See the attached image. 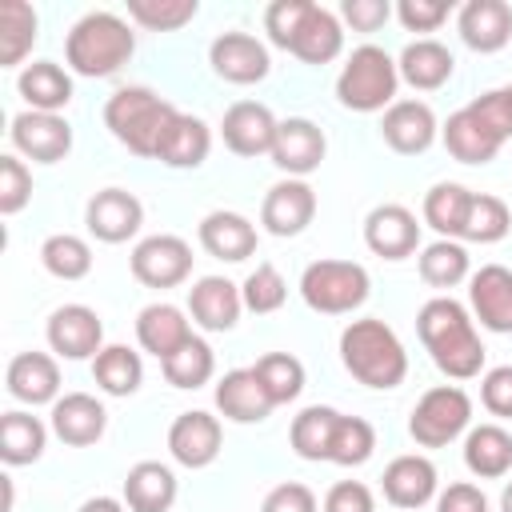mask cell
Instances as JSON below:
<instances>
[{
    "label": "cell",
    "mask_w": 512,
    "mask_h": 512,
    "mask_svg": "<svg viewBox=\"0 0 512 512\" xmlns=\"http://www.w3.org/2000/svg\"><path fill=\"white\" fill-rule=\"evenodd\" d=\"M416 332L424 340V352L448 380H472L484 368V344L476 332L472 312L452 296H432L416 312Z\"/></svg>",
    "instance_id": "cell-1"
},
{
    "label": "cell",
    "mask_w": 512,
    "mask_h": 512,
    "mask_svg": "<svg viewBox=\"0 0 512 512\" xmlns=\"http://www.w3.org/2000/svg\"><path fill=\"white\" fill-rule=\"evenodd\" d=\"M136 52V32L116 12H84L64 36V60L76 76H116Z\"/></svg>",
    "instance_id": "cell-2"
},
{
    "label": "cell",
    "mask_w": 512,
    "mask_h": 512,
    "mask_svg": "<svg viewBox=\"0 0 512 512\" xmlns=\"http://www.w3.org/2000/svg\"><path fill=\"white\" fill-rule=\"evenodd\" d=\"M340 360L352 372V380H360L364 388H380V392L404 384L408 376V352L400 336L376 316L352 320L340 332Z\"/></svg>",
    "instance_id": "cell-3"
},
{
    "label": "cell",
    "mask_w": 512,
    "mask_h": 512,
    "mask_svg": "<svg viewBox=\"0 0 512 512\" xmlns=\"http://www.w3.org/2000/svg\"><path fill=\"white\" fill-rule=\"evenodd\" d=\"M176 104L164 100L160 92L144 88V84H128V88H116L104 104V128L136 156H152L156 160V148H160V136L164 128L176 120Z\"/></svg>",
    "instance_id": "cell-4"
},
{
    "label": "cell",
    "mask_w": 512,
    "mask_h": 512,
    "mask_svg": "<svg viewBox=\"0 0 512 512\" xmlns=\"http://www.w3.org/2000/svg\"><path fill=\"white\" fill-rule=\"evenodd\" d=\"M396 88H400L396 60L376 44L352 48V56L336 76V100L348 112H384L396 104Z\"/></svg>",
    "instance_id": "cell-5"
},
{
    "label": "cell",
    "mask_w": 512,
    "mask_h": 512,
    "mask_svg": "<svg viewBox=\"0 0 512 512\" xmlns=\"http://www.w3.org/2000/svg\"><path fill=\"white\" fill-rule=\"evenodd\" d=\"M368 268L356 260H312L300 272V296L312 312L324 316H344L356 312L368 300Z\"/></svg>",
    "instance_id": "cell-6"
},
{
    "label": "cell",
    "mask_w": 512,
    "mask_h": 512,
    "mask_svg": "<svg viewBox=\"0 0 512 512\" xmlns=\"http://www.w3.org/2000/svg\"><path fill=\"white\" fill-rule=\"evenodd\" d=\"M472 424V400L460 384H436L428 388L412 416H408V436L420 444V448H444L452 444L456 436H464Z\"/></svg>",
    "instance_id": "cell-7"
},
{
    "label": "cell",
    "mask_w": 512,
    "mask_h": 512,
    "mask_svg": "<svg viewBox=\"0 0 512 512\" xmlns=\"http://www.w3.org/2000/svg\"><path fill=\"white\" fill-rule=\"evenodd\" d=\"M192 244L172 236V232H156V236H144L136 248H132V276L144 284V288H176L192 276Z\"/></svg>",
    "instance_id": "cell-8"
},
{
    "label": "cell",
    "mask_w": 512,
    "mask_h": 512,
    "mask_svg": "<svg viewBox=\"0 0 512 512\" xmlns=\"http://www.w3.org/2000/svg\"><path fill=\"white\" fill-rule=\"evenodd\" d=\"M12 148L36 164H60L72 152V124L60 112H16L12 116Z\"/></svg>",
    "instance_id": "cell-9"
},
{
    "label": "cell",
    "mask_w": 512,
    "mask_h": 512,
    "mask_svg": "<svg viewBox=\"0 0 512 512\" xmlns=\"http://www.w3.org/2000/svg\"><path fill=\"white\" fill-rule=\"evenodd\" d=\"M208 64L228 84H260L272 72V56L252 32H220L208 44Z\"/></svg>",
    "instance_id": "cell-10"
},
{
    "label": "cell",
    "mask_w": 512,
    "mask_h": 512,
    "mask_svg": "<svg viewBox=\"0 0 512 512\" xmlns=\"http://www.w3.org/2000/svg\"><path fill=\"white\" fill-rule=\"evenodd\" d=\"M48 348L64 360H96L104 348V324L88 304H60L48 316Z\"/></svg>",
    "instance_id": "cell-11"
},
{
    "label": "cell",
    "mask_w": 512,
    "mask_h": 512,
    "mask_svg": "<svg viewBox=\"0 0 512 512\" xmlns=\"http://www.w3.org/2000/svg\"><path fill=\"white\" fill-rule=\"evenodd\" d=\"M276 128H280V120L260 100H236V104H228V112L220 120L224 148L236 156H264V152L272 156Z\"/></svg>",
    "instance_id": "cell-12"
},
{
    "label": "cell",
    "mask_w": 512,
    "mask_h": 512,
    "mask_svg": "<svg viewBox=\"0 0 512 512\" xmlns=\"http://www.w3.org/2000/svg\"><path fill=\"white\" fill-rule=\"evenodd\" d=\"M84 224L100 244H124L144 224V204L128 188H100L84 204Z\"/></svg>",
    "instance_id": "cell-13"
},
{
    "label": "cell",
    "mask_w": 512,
    "mask_h": 512,
    "mask_svg": "<svg viewBox=\"0 0 512 512\" xmlns=\"http://www.w3.org/2000/svg\"><path fill=\"white\" fill-rule=\"evenodd\" d=\"M324 152H328V140H324L320 124H312L308 116H288V120H280L276 144H272V164H276L280 172H288L292 180H304L308 172L320 168Z\"/></svg>",
    "instance_id": "cell-14"
},
{
    "label": "cell",
    "mask_w": 512,
    "mask_h": 512,
    "mask_svg": "<svg viewBox=\"0 0 512 512\" xmlns=\"http://www.w3.org/2000/svg\"><path fill=\"white\" fill-rule=\"evenodd\" d=\"M220 444H224V428L204 408L180 412L172 420V428H168V452L184 468H208L220 456Z\"/></svg>",
    "instance_id": "cell-15"
},
{
    "label": "cell",
    "mask_w": 512,
    "mask_h": 512,
    "mask_svg": "<svg viewBox=\"0 0 512 512\" xmlns=\"http://www.w3.org/2000/svg\"><path fill=\"white\" fill-rule=\"evenodd\" d=\"M316 216V192L308 180H280L264 192L260 204V224L272 236H300Z\"/></svg>",
    "instance_id": "cell-16"
},
{
    "label": "cell",
    "mask_w": 512,
    "mask_h": 512,
    "mask_svg": "<svg viewBox=\"0 0 512 512\" xmlns=\"http://www.w3.org/2000/svg\"><path fill=\"white\" fill-rule=\"evenodd\" d=\"M364 244L380 260H408L420 248L416 212H408L404 204H376L364 216Z\"/></svg>",
    "instance_id": "cell-17"
},
{
    "label": "cell",
    "mask_w": 512,
    "mask_h": 512,
    "mask_svg": "<svg viewBox=\"0 0 512 512\" xmlns=\"http://www.w3.org/2000/svg\"><path fill=\"white\" fill-rule=\"evenodd\" d=\"M440 124H436V112L424 104V100H396L392 108H384L380 116V136L392 152L400 156H420L432 148Z\"/></svg>",
    "instance_id": "cell-18"
},
{
    "label": "cell",
    "mask_w": 512,
    "mask_h": 512,
    "mask_svg": "<svg viewBox=\"0 0 512 512\" xmlns=\"http://www.w3.org/2000/svg\"><path fill=\"white\" fill-rule=\"evenodd\" d=\"M468 304L480 328L512 336V268L504 264H484L468 280Z\"/></svg>",
    "instance_id": "cell-19"
},
{
    "label": "cell",
    "mask_w": 512,
    "mask_h": 512,
    "mask_svg": "<svg viewBox=\"0 0 512 512\" xmlns=\"http://www.w3.org/2000/svg\"><path fill=\"white\" fill-rule=\"evenodd\" d=\"M8 396L20 404H56L60 400V364L48 352H16L4 372Z\"/></svg>",
    "instance_id": "cell-20"
},
{
    "label": "cell",
    "mask_w": 512,
    "mask_h": 512,
    "mask_svg": "<svg viewBox=\"0 0 512 512\" xmlns=\"http://www.w3.org/2000/svg\"><path fill=\"white\" fill-rule=\"evenodd\" d=\"M188 312L204 332H228L236 328L240 312H244V296L240 284H232L228 276H200L188 288Z\"/></svg>",
    "instance_id": "cell-21"
},
{
    "label": "cell",
    "mask_w": 512,
    "mask_h": 512,
    "mask_svg": "<svg viewBox=\"0 0 512 512\" xmlns=\"http://www.w3.org/2000/svg\"><path fill=\"white\" fill-rule=\"evenodd\" d=\"M380 488L392 508H424L436 496V464L420 452H404L384 468Z\"/></svg>",
    "instance_id": "cell-22"
},
{
    "label": "cell",
    "mask_w": 512,
    "mask_h": 512,
    "mask_svg": "<svg viewBox=\"0 0 512 512\" xmlns=\"http://www.w3.org/2000/svg\"><path fill=\"white\" fill-rule=\"evenodd\" d=\"M196 236H200V248H204L208 256L228 260V264H240V260H248V256L256 252V224H252L248 216L232 212V208L208 212V216L200 220Z\"/></svg>",
    "instance_id": "cell-23"
},
{
    "label": "cell",
    "mask_w": 512,
    "mask_h": 512,
    "mask_svg": "<svg viewBox=\"0 0 512 512\" xmlns=\"http://www.w3.org/2000/svg\"><path fill=\"white\" fill-rule=\"evenodd\" d=\"M272 396L264 392V384L256 380L252 368H232L216 380V412L232 424H260L272 412Z\"/></svg>",
    "instance_id": "cell-24"
},
{
    "label": "cell",
    "mask_w": 512,
    "mask_h": 512,
    "mask_svg": "<svg viewBox=\"0 0 512 512\" xmlns=\"http://www.w3.org/2000/svg\"><path fill=\"white\" fill-rule=\"evenodd\" d=\"M108 428V412L96 396L88 392H64L52 404V432L68 444V448H88L104 436Z\"/></svg>",
    "instance_id": "cell-25"
},
{
    "label": "cell",
    "mask_w": 512,
    "mask_h": 512,
    "mask_svg": "<svg viewBox=\"0 0 512 512\" xmlns=\"http://www.w3.org/2000/svg\"><path fill=\"white\" fill-rule=\"evenodd\" d=\"M456 32L472 52H500L512 40V8L504 0H468L456 16Z\"/></svg>",
    "instance_id": "cell-26"
},
{
    "label": "cell",
    "mask_w": 512,
    "mask_h": 512,
    "mask_svg": "<svg viewBox=\"0 0 512 512\" xmlns=\"http://www.w3.org/2000/svg\"><path fill=\"white\" fill-rule=\"evenodd\" d=\"M340 48H344V24H340V16L328 12V8H320V4H308V12L300 20L288 52L296 60H304V64H332L340 56Z\"/></svg>",
    "instance_id": "cell-27"
},
{
    "label": "cell",
    "mask_w": 512,
    "mask_h": 512,
    "mask_svg": "<svg viewBox=\"0 0 512 512\" xmlns=\"http://www.w3.org/2000/svg\"><path fill=\"white\" fill-rule=\"evenodd\" d=\"M212 152V132L200 116L192 112H176V120L164 128L160 136V148H156V160L168 164V168H200Z\"/></svg>",
    "instance_id": "cell-28"
},
{
    "label": "cell",
    "mask_w": 512,
    "mask_h": 512,
    "mask_svg": "<svg viewBox=\"0 0 512 512\" xmlns=\"http://www.w3.org/2000/svg\"><path fill=\"white\" fill-rule=\"evenodd\" d=\"M128 512H168L176 504V472L160 460H140L124 476Z\"/></svg>",
    "instance_id": "cell-29"
},
{
    "label": "cell",
    "mask_w": 512,
    "mask_h": 512,
    "mask_svg": "<svg viewBox=\"0 0 512 512\" xmlns=\"http://www.w3.org/2000/svg\"><path fill=\"white\" fill-rule=\"evenodd\" d=\"M396 72H400V80L412 84L416 92H432V88H444V84L452 80L456 60H452V52H448L440 40H428V36H424V40H412V44L400 52Z\"/></svg>",
    "instance_id": "cell-30"
},
{
    "label": "cell",
    "mask_w": 512,
    "mask_h": 512,
    "mask_svg": "<svg viewBox=\"0 0 512 512\" xmlns=\"http://www.w3.org/2000/svg\"><path fill=\"white\" fill-rule=\"evenodd\" d=\"M440 140H444L448 156L460 160V164H488V160H496V152L504 148V140L492 136V132L472 116L468 104L448 116V124L440 128Z\"/></svg>",
    "instance_id": "cell-31"
},
{
    "label": "cell",
    "mask_w": 512,
    "mask_h": 512,
    "mask_svg": "<svg viewBox=\"0 0 512 512\" xmlns=\"http://www.w3.org/2000/svg\"><path fill=\"white\" fill-rule=\"evenodd\" d=\"M188 336H192V324L184 320V312H180L176 304L156 300V304L140 308V316H136V340H140V348L152 352L156 360H168Z\"/></svg>",
    "instance_id": "cell-32"
},
{
    "label": "cell",
    "mask_w": 512,
    "mask_h": 512,
    "mask_svg": "<svg viewBox=\"0 0 512 512\" xmlns=\"http://www.w3.org/2000/svg\"><path fill=\"white\" fill-rule=\"evenodd\" d=\"M464 464L480 480H500L512 468V432L500 424H476L464 432Z\"/></svg>",
    "instance_id": "cell-33"
},
{
    "label": "cell",
    "mask_w": 512,
    "mask_h": 512,
    "mask_svg": "<svg viewBox=\"0 0 512 512\" xmlns=\"http://www.w3.org/2000/svg\"><path fill=\"white\" fill-rule=\"evenodd\" d=\"M16 88L32 112H60L72 100V76L56 60H32L16 76Z\"/></svg>",
    "instance_id": "cell-34"
},
{
    "label": "cell",
    "mask_w": 512,
    "mask_h": 512,
    "mask_svg": "<svg viewBox=\"0 0 512 512\" xmlns=\"http://www.w3.org/2000/svg\"><path fill=\"white\" fill-rule=\"evenodd\" d=\"M44 444H48V428L40 416L32 412H4L0 416V460L8 468H20V464H36L44 456Z\"/></svg>",
    "instance_id": "cell-35"
},
{
    "label": "cell",
    "mask_w": 512,
    "mask_h": 512,
    "mask_svg": "<svg viewBox=\"0 0 512 512\" xmlns=\"http://www.w3.org/2000/svg\"><path fill=\"white\" fill-rule=\"evenodd\" d=\"M92 380L100 392L108 396H132L144 380V364L140 352H132L128 344H104L92 360Z\"/></svg>",
    "instance_id": "cell-36"
},
{
    "label": "cell",
    "mask_w": 512,
    "mask_h": 512,
    "mask_svg": "<svg viewBox=\"0 0 512 512\" xmlns=\"http://www.w3.org/2000/svg\"><path fill=\"white\" fill-rule=\"evenodd\" d=\"M472 192L456 180H440L424 192V224L440 232V240H456L464 232V216H468Z\"/></svg>",
    "instance_id": "cell-37"
},
{
    "label": "cell",
    "mask_w": 512,
    "mask_h": 512,
    "mask_svg": "<svg viewBox=\"0 0 512 512\" xmlns=\"http://www.w3.org/2000/svg\"><path fill=\"white\" fill-rule=\"evenodd\" d=\"M36 8L24 0H0V68L24 64L36 44Z\"/></svg>",
    "instance_id": "cell-38"
},
{
    "label": "cell",
    "mask_w": 512,
    "mask_h": 512,
    "mask_svg": "<svg viewBox=\"0 0 512 512\" xmlns=\"http://www.w3.org/2000/svg\"><path fill=\"white\" fill-rule=\"evenodd\" d=\"M340 412L328 404H308L300 416H292L288 428V444L300 460H328V444H332V428H336Z\"/></svg>",
    "instance_id": "cell-39"
},
{
    "label": "cell",
    "mask_w": 512,
    "mask_h": 512,
    "mask_svg": "<svg viewBox=\"0 0 512 512\" xmlns=\"http://www.w3.org/2000/svg\"><path fill=\"white\" fill-rule=\"evenodd\" d=\"M160 368H164V380H168L172 388H200V384L212 380V372H216V356H212L208 340L192 332L168 360H160Z\"/></svg>",
    "instance_id": "cell-40"
},
{
    "label": "cell",
    "mask_w": 512,
    "mask_h": 512,
    "mask_svg": "<svg viewBox=\"0 0 512 512\" xmlns=\"http://www.w3.org/2000/svg\"><path fill=\"white\" fill-rule=\"evenodd\" d=\"M252 372L264 384V392L272 396V404H292L304 392V364L292 352H264L252 364Z\"/></svg>",
    "instance_id": "cell-41"
},
{
    "label": "cell",
    "mask_w": 512,
    "mask_h": 512,
    "mask_svg": "<svg viewBox=\"0 0 512 512\" xmlns=\"http://www.w3.org/2000/svg\"><path fill=\"white\" fill-rule=\"evenodd\" d=\"M508 228H512L508 204L500 196H492V192H472V204H468V216H464V232L460 236L472 240V244H496V240L508 236Z\"/></svg>",
    "instance_id": "cell-42"
},
{
    "label": "cell",
    "mask_w": 512,
    "mask_h": 512,
    "mask_svg": "<svg viewBox=\"0 0 512 512\" xmlns=\"http://www.w3.org/2000/svg\"><path fill=\"white\" fill-rule=\"evenodd\" d=\"M40 264L56 280H84L92 272V248H88V240H80L72 232H56L40 244Z\"/></svg>",
    "instance_id": "cell-43"
},
{
    "label": "cell",
    "mask_w": 512,
    "mask_h": 512,
    "mask_svg": "<svg viewBox=\"0 0 512 512\" xmlns=\"http://www.w3.org/2000/svg\"><path fill=\"white\" fill-rule=\"evenodd\" d=\"M420 280L432 288H456L468 280V252L460 240H432L420 248Z\"/></svg>",
    "instance_id": "cell-44"
},
{
    "label": "cell",
    "mask_w": 512,
    "mask_h": 512,
    "mask_svg": "<svg viewBox=\"0 0 512 512\" xmlns=\"http://www.w3.org/2000/svg\"><path fill=\"white\" fill-rule=\"evenodd\" d=\"M376 452V428L364 420V416H344L336 420L332 428V444H328V460L340 464V468H356L364 460H372Z\"/></svg>",
    "instance_id": "cell-45"
},
{
    "label": "cell",
    "mask_w": 512,
    "mask_h": 512,
    "mask_svg": "<svg viewBox=\"0 0 512 512\" xmlns=\"http://www.w3.org/2000/svg\"><path fill=\"white\" fill-rule=\"evenodd\" d=\"M200 12L196 0H128V16L148 32H176Z\"/></svg>",
    "instance_id": "cell-46"
},
{
    "label": "cell",
    "mask_w": 512,
    "mask_h": 512,
    "mask_svg": "<svg viewBox=\"0 0 512 512\" xmlns=\"http://www.w3.org/2000/svg\"><path fill=\"white\" fill-rule=\"evenodd\" d=\"M240 296H244V308H248V312L268 316V312L284 308V300H288V284H284V276H280L276 264H256V268L244 276Z\"/></svg>",
    "instance_id": "cell-47"
},
{
    "label": "cell",
    "mask_w": 512,
    "mask_h": 512,
    "mask_svg": "<svg viewBox=\"0 0 512 512\" xmlns=\"http://www.w3.org/2000/svg\"><path fill=\"white\" fill-rule=\"evenodd\" d=\"M32 200V172L20 156H0V212L16 216Z\"/></svg>",
    "instance_id": "cell-48"
},
{
    "label": "cell",
    "mask_w": 512,
    "mask_h": 512,
    "mask_svg": "<svg viewBox=\"0 0 512 512\" xmlns=\"http://www.w3.org/2000/svg\"><path fill=\"white\" fill-rule=\"evenodd\" d=\"M468 108H472V116H476L492 136H500V140L512 136V92H508V88H488V92H480L476 100H468Z\"/></svg>",
    "instance_id": "cell-49"
},
{
    "label": "cell",
    "mask_w": 512,
    "mask_h": 512,
    "mask_svg": "<svg viewBox=\"0 0 512 512\" xmlns=\"http://www.w3.org/2000/svg\"><path fill=\"white\" fill-rule=\"evenodd\" d=\"M308 4H312V0H272V4L264 8V32H268V40H272L276 48L288 52V44H292V36H296V28H300Z\"/></svg>",
    "instance_id": "cell-50"
},
{
    "label": "cell",
    "mask_w": 512,
    "mask_h": 512,
    "mask_svg": "<svg viewBox=\"0 0 512 512\" xmlns=\"http://www.w3.org/2000/svg\"><path fill=\"white\" fill-rule=\"evenodd\" d=\"M480 404L492 416L512 420V364H496L480 376Z\"/></svg>",
    "instance_id": "cell-51"
},
{
    "label": "cell",
    "mask_w": 512,
    "mask_h": 512,
    "mask_svg": "<svg viewBox=\"0 0 512 512\" xmlns=\"http://www.w3.org/2000/svg\"><path fill=\"white\" fill-rule=\"evenodd\" d=\"M396 20L408 32H436L448 20V4L444 0H400L396 4Z\"/></svg>",
    "instance_id": "cell-52"
},
{
    "label": "cell",
    "mask_w": 512,
    "mask_h": 512,
    "mask_svg": "<svg viewBox=\"0 0 512 512\" xmlns=\"http://www.w3.org/2000/svg\"><path fill=\"white\" fill-rule=\"evenodd\" d=\"M260 512H316V492L300 480H284L264 496Z\"/></svg>",
    "instance_id": "cell-53"
},
{
    "label": "cell",
    "mask_w": 512,
    "mask_h": 512,
    "mask_svg": "<svg viewBox=\"0 0 512 512\" xmlns=\"http://www.w3.org/2000/svg\"><path fill=\"white\" fill-rule=\"evenodd\" d=\"M388 16H392L388 0H344L340 4V20L352 24V32H376L388 24Z\"/></svg>",
    "instance_id": "cell-54"
},
{
    "label": "cell",
    "mask_w": 512,
    "mask_h": 512,
    "mask_svg": "<svg viewBox=\"0 0 512 512\" xmlns=\"http://www.w3.org/2000/svg\"><path fill=\"white\" fill-rule=\"evenodd\" d=\"M324 512H376L372 488L360 484V480H340V484L328 488V496H324Z\"/></svg>",
    "instance_id": "cell-55"
},
{
    "label": "cell",
    "mask_w": 512,
    "mask_h": 512,
    "mask_svg": "<svg viewBox=\"0 0 512 512\" xmlns=\"http://www.w3.org/2000/svg\"><path fill=\"white\" fill-rule=\"evenodd\" d=\"M436 512H488V496L476 484L456 480L436 496Z\"/></svg>",
    "instance_id": "cell-56"
},
{
    "label": "cell",
    "mask_w": 512,
    "mask_h": 512,
    "mask_svg": "<svg viewBox=\"0 0 512 512\" xmlns=\"http://www.w3.org/2000/svg\"><path fill=\"white\" fill-rule=\"evenodd\" d=\"M80 512H128V504L116 500V496H92V500L80 504Z\"/></svg>",
    "instance_id": "cell-57"
},
{
    "label": "cell",
    "mask_w": 512,
    "mask_h": 512,
    "mask_svg": "<svg viewBox=\"0 0 512 512\" xmlns=\"http://www.w3.org/2000/svg\"><path fill=\"white\" fill-rule=\"evenodd\" d=\"M500 512H512V480H508L504 492H500Z\"/></svg>",
    "instance_id": "cell-58"
},
{
    "label": "cell",
    "mask_w": 512,
    "mask_h": 512,
    "mask_svg": "<svg viewBox=\"0 0 512 512\" xmlns=\"http://www.w3.org/2000/svg\"><path fill=\"white\" fill-rule=\"evenodd\" d=\"M508 92H512V84H508Z\"/></svg>",
    "instance_id": "cell-59"
}]
</instances>
